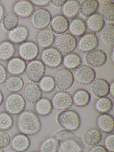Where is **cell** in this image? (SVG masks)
<instances>
[{"label": "cell", "mask_w": 114, "mask_h": 152, "mask_svg": "<svg viewBox=\"0 0 114 152\" xmlns=\"http://www.w3.org/2000/svg\"><path fill=\"white\" fill-rule=\"evenodd\" d=\"M82 59L80 56L76 53H69L63 57L62 64L65 68L69 70H75L81 65Z\"/></svg>", "instance_id": "34"}, {"label": "cell", "mask_w": 114, "mask_h": 152, "mask_svg": "<svg viewBox=\"0 0 114 152\" xmlns=\"http://www.w3.org/2000/svg\"><path fill=\"white\" fill-rule=\"evenodd\" d=\"M0 152H4L3 150L2 149H0Z\"/></svg>", "instance_id": "52"}, {"label": "cell", "mask_w": 114, "mask_h": 152, "mask_svg": "<svg viewBox=\"0 0 114 152\" xmlns=\"http://www.w3.org/2000/svg\"><path fill=\"white\" fill-rule=\"evenodd\" d=\"M55 87L60 91H66L71 88L74 84V78L73 72L66 68L58 70L54 77Z\"/></svg>", "instance_id": "10"}, {"label": "cell", "mask_w": 114, "mask_h": 152, "mask_svg": "<svg viewBox=\"0 0 114 152\" xmlns=\"http://www.w3.org/2000/svg\"><path fill=\"white\" fill-rule=\"evenodd\" d=\"M56 122L63 129L70 131H76L81 125V119L79 114L74 110H64L58 113Z\"/></svg>", "instance_id": "3"}, {"label": "cell", "mask_w": 114, "mask_h": 152, "mask_svg": "<svg viewBox=\"0 0 114 152\" xmlns=\"http://www.w3.org/2000/svg\"><path fill=\"white\" fill-rule=\"evenodd\" d=\"M51 135L58 140V152H86L82 138L73 132L61 129Z\"/></svg>", "instance_id": "1"}, {"label": "cell", "mask_w": 114, "mask_h": 152, "mask_svg": "<svg viewBox=\"0 0 114 152\" xmlns=\"http://www.w3.org/2000/svg\"><path fill=\"white\" fill-rule=\"evenodd\" d=\"M27 64L19 57H14L7 62L6 70L11 75L19 76L26 71Z\"/></svg>", "instance_id": "23"}, {"label": "cell", "mask_w": 114, "mask_h": 152, "mask_svg": "<svg viewBox=\"0 0 114 152\" xmlns=\"http://www.w3.org/2000/svg\"><path fill=\"white\" fill-rule=\"evenodd\" d=\"M99 44V39L95 33H86L79 38L77 48L80 52L87 53L96 49Z\"/></svg>", "instance_id": "14"}, {"label": "cell", "mask_w": 114, "mask_h": 152, "mask_svg": "<svg viewBox=\"0 0 114 152\" xmlns=\"http://www.w3.org/2000/svg\"><path fill=\"white\" fill-rule=\"evenodd\" d=\"M29 30L23 25L18 26L7 34L8 40L13 44L20 45L26 41L29 36Z\"/></svg>", "instance_id": "17"}, {"label": "cell", "mask_w": 114, "mask_h": 152, "mask_svg": "<svg viewBox=\"0 0 114 152\" xmlns=\"http://www.w3.org/2000/svg\"><path fill=\"white\" fill-rule=\"evenodd\" d=\"M24 85L22 78L17 75H10L7 77L4 83L6 90L10 93H18L22 90Z\"/></svg>", "instance_id": "26"}, {"label": "cell", "mask_w": 114, "mask_h": 152, "mask_svg": "<svg viewBox=\"0 0 114 152\" xmlns=\"http://www.w3.org/2000/svg\"><path fill=\"white\" fill-rule=\"evenodd\" d=\"M35 112L41 116L49 115L53 110L50 99L48 98L42 97L34 105Z\"/></svg>", "instance_id": "31"}, {"label": "cell", "mask_w": 114, "mask_h": 152, "mask_svg": "<svg viewBox=\"0 0 114 152\" xmlns=\"http://www.w3.org/2000/svg\"><path fill=\"white\" fill-rule=\"evenodd\" d=\"M3 106L5 112L12 115H18L25 110L26 101L21 94L10 93L4 99Z\"/></svg>", "instance_id": "4"}, {"label": "cell", "mask_w": 114, "mask_h": 152, "mask_svg": "<svg viewBox=\"0 0 114 152\" xmlns=\"http://www.w3.org/2000/svg\"><path fill=\"white\" fill-rule=\"evenodd\" d=\"M12 11L23 19L30 18L34 11V7L30 1L21 0L16 1L12 7Z\"/></svg>", "instance_id": "16"}, {"label": "cell", "mask_w": 114, "mask_h": 152, "mask_svg": "<svg viewBox=\"0 0 114 152\" xmlns=\"http://www.w3.org/2000/svg\"><path fill=\"white\" fill-rule=\"evenodd\" d=\"M63 56L54 47L44 49L41 54V61L45 66L55 69L62 65Z\"/></svg>", "instance_id": "6"}, {"label": "cell", "mask_w": 114, "mask_h": 152, "mask_svg": "<svg viewBox=\"0 0 114 152\" xmlns=\"http://www.w3.org/2000/svg\"><path fill=\"white\" fill-rule=\"evenodd\" d=\"M114 24H108L105 26L101 31V38L107 46L113 47L114 44Z\"/></svg>", "instance_id": "37"}, {"label": "cell", "mask_w": 114, "mask_h": 152, "mask_svg": "<svg viewBox=\"0 0 114 152\" xmlns=\"http://www.w3.org/2000/svg\"><path fill=\"white\" fill-rule=\"evenodd\" d=\"M113 107L112 100L107 97L98 98L94 103V110L99 114L108 113Z\"/></svg>", "instance_id": "36"}, {"label": "cell", "mask_w": 114, "mask_h": 152, "mask_svg": "<svg viewBox=\"0 0 114 152\" xmlns=\"http://www.w3.org/2000/svg\"><path fill=\"white\" fill-rule=\"evenodd\" d=\"M77 40L69 33L58 35L55 38L54 43L56 48L61 54H66L72 53L77 47Z\"/></svg>", "instance_id": "5"}, {"label": "cell", "mask_w": 114, "mask_h": 152, "mask_svg": "<svg viewBox=\"0 0 114 152\" xmlns=\"http://www.w3.org/2000/svg\"><path fill=\"white\" fill-rule=\"evenodd\" d=\"M39 152L38 151H33V152Z\"/></svg>", "instance_id": "53"}, {"label": "cell", "mask_w": 114, "mask_h": 152, "mask_svg": "<svg viewBox=\"0 0 114 152\" xmlns=\"http://www.w3.org/2000/svg\"></svg>", "instance_id": "55"}, {"label": "cell", "mask_w": 114, "mask_h": 152, "mask_svg": "<svg viewBox=\"0 0 114 152\" xmlns=\"http://www.w3.org/2000/svg\"><path fill=\"white\" fill-rule=\"evenodd\" d=\"M11 136L9 132L4 131H0V149H6L10 145Z\"/></svg>", "instance_id": "41"}, {"label": "cell", "mask_w": 114, "mask_h": 152, "mask_svg": "<svg viewBox=\"0 0 114 152\" xmlns=\"http://www.w3.org/2000/svg\"><path fill=\"white\" fill-rule=\"evenodd\" d=\"M79 1L76 0H68L61 7L62 15L67 19H74L79 14Z\"/></svg>", "instance_id": "29"}, {"label": "cell", "mask_w": 114, "mask_h": 152, "mask_svg": "<svg viewBox=\"0 0 114 152\" xmlns=\"http://www.w3.org/2000/svg\"><path fill=\"white\" fill-rule=\"evenodd\" d=\"M88 152H108V151L103 145H98L91 147Z\"/></svg>", "instance_id": "45"}, {"label": "cell", "mask_w": 114, "mask_h": 152, "mask_svg": "<svg viewBox=\"0 0 114 152\" xmlns=\"http://www.w3.org/2000/svg\"><path fill=\"white\" fill-rule=\"evenodd\" d=\"M99 7V3L96 0H84L79 5V13L85 18L97 13Z\"/></svg>", "instance_id": "25"}, {"label": "cell", "mask_w": 114, "mask_h": 152, "mask_svg": "<svg viewBox=\"0 0 114 152\" xmlns=\"http://www.w3.org/2000/svg\"><path fill=\"white\" fill-rule=\"evenodd\" d=\"M55 37L50 29L45 28L40 30L36 36L35 40L37 45L39 48L44 49L51 47L54 43Z\"/></svg>", "instance_id": "20"}, {"label": "cell", "mask_w": 114, "mask_h": 152, "mask_svg": "<svg viewBox=\"0 0 114 152\" xmlns=\"http://www.w3.org/2000/svg\"><path fill=\"white\" fill-rule=\"evenodd\" d=\"M105 23L100 14L97 12L86 18L85 22L86 28L95 34L102 31L105 26Z\"/></svg>", "instance_id": "28"}, {"label": "cell", "mask_w": 114, "mask_h": 152, "mask_svg": "<svg viewBox=\"0 0 114 152\" xmlns=\"http://www.w3.org/2000/svg\"><path fill=\"white\" fill-rule=\"evenodd\" d=\"M110 83L102 78H95L91 84V91L97 98L107 97L109 95Z\"/></svg>", "instance_id": "18"}, {"label": "cell", "mask_w": 114, "mask_h": 152, "mask_svg": "<svg viewBox=\"0 0 114 152\" xmlns=\"http://www.w3.org/2000/svg\"><path fill=\"white\" fill-rule=\"evenodd\" d=\"M14 124L12 115L7 112H0V131H7L12 129Z\"/></svg>", "instance_id": "40"}, {"label": "cell", "mask_w": 114, "mask_h": 152, "mask_svg": "<svg viewBox=\"0 0 114 152\" xmlns=\"http://www.w3.org/2000/svg\"><path fill=\"white\" fill-rule=\"evenodd\" d=\"M58 141L54 136H50L44 139L38 146L39 152H58Z\"/></svg>", "instance_id": "35"}, {"label": "cell", "mask_w": 114, "mask_h": 152, "mask_svg": "<svg viewBox=\"0 0 114 152\" xmlns=\"http://www.w3.org/2000/svg\"><path fill=\"white\" fill-rule=\"evenodd\" d=\"M110 61L112 64H114V48L112 47L110 50Z\"/></svg>", "instance_id": "49"}, {"label": "cell", "mask_w": 114, "mask_h": 152, "mask_svg": "<svg viewBox=\"0 0 114 152\" xmlns=\"http://www.w3.org/2000/svg\"><path fill=\"white\" fill-rule=\"evenodd\" d=\"M86 29L85 22L81 18H75L69 23L68 30L74 37H81L86 33Z\"/></svg>", "instance_id": "32"}, {"label": "cell", "mask_w": 114, "mask_h": 152, "mask_svg": "<svg viewBox=\"0 0 114 152\" xmlns=\"http://www.w3.org/2000/svg\"><path fill=\"white\" fill-rule=\"evenodd\" d=\"M25 72L30 82L37 84L45 74V66L41 60L36 59L27 64Z\"/></svg>", "instance_id": "7"}, {"label": "cell", "mask_w": 114, "mask_h": 152, "mask_svg": "<svg viewBox=\"0 0 114 152\" xmlns=\"http://www.w3.org/2000/svg\"><path fill=\"white\" fill-rule=\"evenodd\" d=\"M40 49L36 43L32 41H26L20 44L18 48L19 57L25 61L30 62L36 59Z\"/></svg>", "instance_id": "12"}, {"label": "cell", "mask_w": 114, "mask_h": 152, "mask_svg": "<svg viewBox=\"0 0 114 152\" xmlns=\"http://www.w3.org/2000/svg\"><path fill=\"white\" fill-rule=\"evenodd\" d=\"M73 74L74 80L83 85L91 84L96 78L94 69L86 65H81L74 70Z\"/></svg>", "instance_id": "9"}, {"label": "cell", "mask_w": 114, "mask_h": 152, "mask_svg": "<svg viewBox=\"0 0 114 152\" xmlns=\"http://www.w3.org/2000/svg\"><path fill=\"white\" fill-rule=\"evenodd\" d=\"M73 104L79 107H84L90 104L91 95L89 91L84 89H78L72 96Z\"/></svg>", "instance_id": "27"}, {"label": "cell", "mask_w": 114, "mask_h": 152, "mask_svg": "<svg viewBox=\"0 0 114 152\" xmlns=\"http://www.w3.org/2000/svg\"><path fill=\"white\" fill-rule=\"evenodd\" d=\"M66 1V0H59V1L52 0V1H50V4L54 7L60 8L62 7Z\"/></svg>", "instance_id": "46"}, {"label": "cell", "mask_w": 114, "mask_h": 152, "mask_svg": "<svg viewBox=\"0 0 114 152\" xmlns=\"http://www.w3.org/2000/svg\"><path fill=\"white\" fill-rule=\"evenodd\" d=\"M16 49L15 45L8 40L0 42V61L8 62L14 57Z\"/></svg>", "instance_id": "30"}, {"label": "cell", "mask_w": 114, "mask_h": 152, "mask_svg": "<svg viewBox=\"0 0 114 152\" xmlns=\"http://www.w3.org/2000/svg\"><path fill=\"white\" fill-rule=\"evenodd\" d=\"M5 14V10L4 6L1 3H0V23L1 22Z\"/></svg>", "instance_id": "47"}, {"label": "cell", "mask_w": 114, "mask_h": 152, "mask_svg": "<svg viewBox=\"0 0 114 152\" xmlns=\"http://www.w3.org/2000/svg\"><path fill=\"white\" fill-rule=\"evenodd\" d=\"M113 1H114L112 0H102V1H100V2L104 4H107V3L113 2Z\"/></svg>", "instance_id": "51"}, {"label": "cell", "mask_w": 114, "mask_h": 152, "mask_svg": "<svg viewBox=\"0 0 114 152\" xmlns=\"http://www.w3.org/2000/svg\"><path fill=\"white\" fill-rule=\"evenodd\" d=\"M50 28L53 34L60 35L68 30L69 22L67 18L62 15H58L52 18Z\"/></svg>", "instance_id": "22"}, {"label": "cell", "mask_w": 114, "mask_h": 152, "mask_svg": "<svg viewBox=\"0 0 114 152\" xmlns=\"http://www.w3.org/2000/svg\"><path fill=\"white\" fill-rule=\"evenodd\" d=\"M107 55L102 50L95 49L86 53L84 56L86 64L93 69L103 66L107 61Z\"/></svg>", "instance_id": "13"}, {"label": "cell", "mask_w": 114, "mask_h": 152, "mask_svg": "<svg viewBox=\"0 0 114 152\" xmlns=\"http://www.w3.org/2000/svg\"><path fill=\"white\" fill-rule=\"evenodd\" d=\"M96 124L102 132L112 133L114 129V117L110 114H100L96 118Z\"/></svg>", "instance_id": "21"}, {"label": "cell", "mask_w": 114, "mask_h": 152, "mask_svg": "<svg viewBox=\"0 0 114 152\" xmlns=\"http://www.w3.org/2000/svg\"><path fill=\"white\" fill-rule=\"evenodd\" d=\"M103 18L104 22L109 24L114 23V1L104 4L100 9L99 13Z\"/></svg>", "instance_id": "38"}, {"label": "cell", "mask_w": 114, "mask_h": 152, "mask_svg": "<svg viewBox=\"0 0 114 152\" xmlns=\"http://www.w3.org/2000/svg\"><path fill=\"white\" fill-rule=\"evenodd\" d=\"M38 83L42 92L47 94L53 91L56 88L54 78L51 75H44Z\"/></svg>", "instance_id": "39"}, {"label": "cell", "mask_w": 114, "mask_h": 152, "mask_svg": "<svg viewBox=\"0 0 114 152\" xmlns=\"http://www.w3.org/2000/svg\"><path fill=\"white\" fill-rule=\"evenodd\" d=\"M103 146L108 152H114V134L110 133L105 137L103 141Z\"/></svg>", "instance_id": "42"}, {"label": "cell", "mask_w": 114, "mask_h": 152, "mask_svg": "<svg viewBox=\"0 0 114 152\" xmlns=\"http://www.w3.org/2000/svg\"><path fill=\"white\" fill-rule=\"evenodd\" d=\"M33 6L38 7H47L50 5V1L48 0H32L30 1Z\"/></svg>", "instance_id": "43"}, {"label": "cell", "mask_w": 114, "mask_h": 152, "mask_svg": "<svg viewBox=\"0 0 114 152\" xmlns=\"http://www.w3.org/2000/svg\"><path fill=\"white\" fill-rule=\"evenodd\" d=\"M43 92L36 83L28 82L22 89V96L26 101L30 104H35L42 97Z\"/></svg>", "instance_id": "15"}, {"label": "cell", "mask_w": 114, "mask_h": 152, "mask_svg": "<svg viewBox=\"0 0 114 152\" xmlns=\"http://www.w3.org/2000/svg\"><path fill=\"white\" fill-rule=\"evenodd\" d=\"M16 127L20 133L28 136H35L42 129V122L35 112L25 110L17 116Z\"/></svg>", "instance_id": "2"}, {"label": "cell", "mask_w": 114, "mask_h": 152, "mask_svg": "<svg viewBox=\"0 0 114 152\" xmlns=\"http://www.w3.org/2000/svg\"><path fill=\"white\" fill-rule=\"evenodd\" d=\"M1 2V1H0V2Z\"/></svg>", "instance_id": "54"}, {"label": "cell", "mask_w": 114, "mask_h": 152, "mask_svg": "<svg viewBox=\"0 0 114 152\" xmlns=\"http://www.w3.org/2000/svg\"><path fill=\"white\" fill-rule=\"evenodd\" d=\"M53 109L62 111L69 109L73 104L72 97L67 91H59L55 92L51 99Z\"/></svg>", "instance_id": "11"}, {"label": "cell", "mask_w": 114, "mask_h": 152, "mask_svg": "<svg viewBox=\"0 0 114 152\" xmlns=\"http://www.w3.org/2000/svg\"><path fill=\"white\" fill-rule=\"evenodd\" d=\"M1 23L3 30L8 32L18 26L19 18L13 11H8L5 13Z\"/></svg>", "instance_id": "33"}, {"label": "cell", "mask_w": 114, "mask_h": 152, "mask_svg": "<svg viewBox=\"0 0 114 152\" xmlns=\"http://www.w3.org/2000/svg\"><path fill=\"white\" fill-rule=\"evenodd\" d=\"M7 73L6 67L0 63V84L4 83L7 78Z\"/></svg>", "instance_id": "44"}, {"label": "cell", "mask_w": 114, "mask_h": 152, "mask_svg": "<svg viewBox=\"0 0 114 152\" xmlns=\"http://www.w3.org/2000/svg\"><path fill=\"white\" fill-rule=\"evenodd\" d=\"M30 144L28 136L19 132L12 136L10 146L14 152H25L29 148Z\"/></svg>", "instance_id": "19"}, {"label": "cell", "mask_w": 114, "mask_h": 152, "mask_svg": "<svg viewBox=\"0 0 114 152\" xmlns=\"http://www.w3.org/2000/svg\"><path fill=\"white\" fill-rule=\"evenodd\" d=\"M109 94L110 96L114 98V81L112 80L110 83Z\"/></svg>", "instance_id": "48"}, {"label": "cell", "mask_w": 114, "mask_h": 152, "mask_svg": "<svg viewBox=\"0 0 114 152\" xmlns=\"http://www.w3.org/2000/svg\"><path fill=\"white\" fill-rule=\"evenodd\" d=\"M4 99V97L3 94L1 90L0 89V106L3 103Z\"/></svg>", "instance_id": "50"}, {"label": "cell", "mask_w": 114, "mask_h": 152, "mask_svg": "<svg viewBox=\"0 0 114 152\" xmlns=\"http://www.w3.org/2000/svg\"><path fill=\"white\" fill-rule=\"evenodd\" d=\"M52 18L49 10L41 8L34 11L30 17V23L34 29L42 30L50 25Z\"/></svg>", "instance_id": "8"}, {"label": "cell", "mask_w": 114, "mask_h": 152, "mask_svg": "<svg viewBox=\"0 0 114 152\" xmlns=\"http://www.w3.org/2000/svg\"><path fill=\"white\" fill-rule=\"evenodd\" d=\"M102 138V132L98 128L92 127L88 129L84 133L82 139L85 145L92 147L99 145Z\"/></svg>", "instance_id": "24"}]
</instances>
